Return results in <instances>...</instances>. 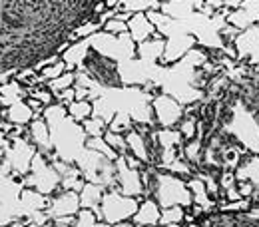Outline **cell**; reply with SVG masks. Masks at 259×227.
<instances>
[{"instance_id":"6da1fadb","label":"cell","mask_w":259,"mask_h":227,"mask_svg":"<svg viewBox=\"0 0 259 227\" xmlns=\"http://www.w3.org/2000/svg\"><path fill=\"white\" fill-rule=\"evenodd\" d=\"M42 118L48 122V128H50V140H52V146H54V156L52 158H60L62 162L68 163L80 162V158L88 150L86 148L88 135L82 128V124L72 120L68 116V110L64 106L56 104V102L52 106H46Z\"/></svg>"},{"instance_id":"7a4b0ae2","label":"cell","mask_w":259,"mask_h":227,"mask_svg":"<svg viewBox=\"0 0 259 227\" xmlns=\"http://www.w3.org/2000/svg\"><path fill=\"white\" fill-rule=\"evenodd\" d=\"M152 197L160 203V207H171V205H182L186 209H190L194 205V197L188 188V179H182L178 175H171L167 171L158 173V181H156V190Z\"/></svg>"},{"instance_id":"3957f363","label":"cell","mask_w":259,"mask_h":227,"mask_svg":"<svg viewBox=\"0 0 259 227\" xmlns=\"http://www.w3.org/2000/svg\"><path fill=\"white\" fill-rule=\"evenodd\" d=\"M38 154L36 146L24 135V138H14L8 142V146L2 152V163L0 167L6 173H12L16 177H24L30 173L34 156Z\"/></svg>"},{"instance_id":"277c9868","label":"cell","mask_w":259,"mask_h":227,"mask_svg":"<svg viewBox=\"0 0 259 227\" xmlns=\"http://www.w3.org/2000/svg\"><path fill=\"white\" fill-rule=\"evenodd\" d=\"M140 207V199L138 197H130V195L120 194L116 188L106 190L102 203H100V211H102V221L110 223V225H118V223H132V217L136 215Z\"/></svg>"},{"instance_id":"5b68a950","label":"cell","mask_w":259,"mask_h":227,"mask_svg":"<svg viewBox=\"0 0 259 227\" xmlns=\"http://www.w3.org/2000/svg\"><path fill=\"white\" fill-rule=\"evenodd\" d=\"M90 48L96 50L100 54L116 60L118 64L126 62V60H132V58H138V44L132 40V36L128 32L120 34V36H114V34H108L104 30L92 34L90 38Z\"/></svg>"},{"instance_id":"8992f818","label":"cell","mask_w":259,"mask_h":227,"mask_svg":"<svg viewBox=\"0 0 259 227\" xmlns=\"http://www.w3.org/2000/svg\"><path fill=\"white\" fill-rule=\"evenodd\" d=\"M60 173L58 169L48 162L42 154H36L32 160V167H30V173L22 177V186L24 188H32V190H38L40 194L44 195H54L56 192H60Z\"/></svg>"},{"instance_id":"52a82bcc","label":"cell","mask_w":259,"mask_h":227,"mask_svg":"<svg viewBox=\"0 0 259 227\" xmlns=\"http://www.w3.org/2000/svg\"><path fill=\"white\" fill-rule=\"evenodd\" d=\"M78 70H84L92 80H96L100 86L104 88H120L124 86L122 84V76H120V70H118V62L100 54L96 50L90 48V52L86 54L84 62Z\"/></svg>"},{"instance_id":"ba28073f","label":"cell","mask_w":259,"mask_h":227,"mask_svg":"<svg viewBox=\"0 0 259 227\" xmlns=\"http://www.w3.org/2000/svg\"><path fill=\"white\" fill-rule=\"evenodd\" d=\"M152 108H154L158 128H176L180 124V120L184 118V106L176 98L167 96V94L154 96Z\"/></svg>"},{"instance_id":"9c48e42d","label":"cell","mask_w":259,"mask_h":227,"mask_svg":"<svg viewBox=\"0 0 259 227\" xmlns=\"http://www.w3.org/2000/svg\"><path fill=\"white\" fill-rule=\"evenodd\" d=\"M116 190L130 197L144 199V186H142L140 169L130 167L122 156L116 160Z\"/></svg>"},{"instance_id":"30bf717a","label":"cell","mask_w":259,"mask_h":227,"mask_svg":"<svg viewBox=\"0 0 259 227\" xmlns=\"http://www.w3.org/2000/svg\"><path fill=\"white\" fill-rule=\"evenodd\" d=\"M197 46L194 34L190 32H174L165 38V50H163L160 66H171L180 62L192 48Z\"/></svg>"},{"instance_id":"8fae6325","label":"cell","mask_w":259,"mask_h":227,"mask_svg":"<svg viewBox=\"0 0 259 227\" xmlns=\"http://www.w3.org/2000/svg\"><path fill=\"white\" fill-rule=\"evenodd\" d=\"M82 209L80 205V195L78 192H72V190H60L54 195H50V201H48V217L54 219V217H62V215H78V211Z\"/></svg>"},{"instance_id":"7c38bea8","label":"cell","mask_w":259,"mask_h":227,"mask_svg":"<svg viewBox=\"0 0 259 227\" xmlns=\"http://www.w3.org/2000/svg\"><path fill=\"white\" fill-rule=\"evenodd\" d=\"M235 50L239 62H247L249 66L259 64V24L239 32L235 38Z\"/></svg>"},{"instance_id":"4fadbf2b","label":"cell","mask_w":259,"mask_h":227,"mask_svg":"<svg viewBox=\"0 0 259 227\" xmlns=\"http://www.w3.org/2000/svg\"><path fill=\"white\" fill-rule=\"evenodd\" d=\"M28 140L36 146L38 154H42L46 160L52 158V154H54V146H52V140H50L48 122H46L44 118H34L32 122L28 124Z\"/></svg>"},{"instance_id":"5bb4252c","label":"cell","mask_w":259,"mask_h":227,"mask_svg":"<svg viewBox=\"0 0 259 227\" xmlns=\"http://www.w3.org/2000/svg\"><path fill=\"white\" fill-rule=\"evenodd\" d=\"M48 201L50 197L44 194H40L38 190L32 188H24L20 194V211H22V219H26L30 223L34 215H38L40 211L48 209Z\"/></svg>"},{"instance_id":"9a60e30c","label":"cell","mask_w":259,"mask_h":227,"mask_svg":"<svg viewBox=\"0 0 259 227\" xmlns=\"http://www.w3.org/2000/svg\"><path fill=\"white\" fill-rule=\"evenodd\" d=\"M160 217H162L160 203L154 197H144V199H140V207H138L136 215L132 217V225L134 227L160 225Z\"/></svg>"},{"instance_id":"2e32d148","label":"cell","mask_w":259,"mask_h":227,"mask_svg":"<svg viewBox=\"0 0 259 227\" xmlns=\"http://www.w3.org/2000/svg\"><path fill=\"white\" fill-rule=\"evenodd\" d=\"M163 50H165V38L160 32H156L150 40L138 44V48H136L138 58L142 62H148V64H160Z\"/></svg>"},{"instance_id":"e0dca14e","label":"cell","mask_w":259,"mask_h":227,"mask_svg":"<svg viewBox=\"0 0 259 227\" xmlns=\"http://www.w3.org/2000/svg\"><path fill=\"white\" fill-rule=\"evenodd\" d=\"M156 32H158V30H156V26L150 22V18L146 16V12L132 14V18L128 20V34L132 36V40H134L136 44H142V42L150 40Z\"/></svg>"},{"instance_id":"ac0fdd59","label":"cell","mask_w":259,"mask_h":227,"mask_svg":"<svg viewBox=\"0 0 259 227\" xmlns=\"http://www.w3.org/2000/svg\"><path fill=\"white\" fill-rule=\"evenodd\" d=\"M188 188H190V192H192L194 203L195 205H199L205 213H215V211H218V201L209 197L203 179H199L197 175L190 177V179H188Z\"/></svg>"},{"instance_id":"d6986e66","label":"cell","mask_w":259,"mask_h":227,"mask_svg":"<svg viewBox=\"0 0 259 227\" xmlns=\"http://www.w3.org/2000/svg\"><path fill=\"white\" fill-rule=\"evenodd\" d=\"M2 120L10 122L12 126H28L34 120V112L30 110V106L26 104V100H22V102H16V104L4 108Z\"/></svg>"},{"instance_id":"ffe728a7","label":"cell","mask_w":259,"mask_h":227,"mask_svg":"<svg viewBox=\"0 0 259 227\" xmlns=\"http://www.w3.org/2000/svg\"><path fill=\"white\" fill-rule=\"evenodd\" d=\"M0 96H2L0 106H2V108H8V106H12V104H16V102L26 100V98L30 96V92H28V88L22 86L16 78H12L10 82H6V84L0 86Z\"/></svg>"},{"instance_id":"44dd1931","label":"cell","mask_w":259,"mask_h":227,"mask_svg":"<svg viewBox=\"0 0 259 227\" xmlns=\"http://www.w3.org/2000/svg\"><path fill=\"white\" fill-rule=\"evenodd\" d=\"M235 179L237 181H251L253 186H259V156L247 154L235 169Z\"/></svg>"},{"instance_id":"7402d4cb","label":"cell","mask_w":259,"mask_h":227,"mask_svg":"<svg viewBox=\"0 0 259 227\" xmlns=\"http://www.w3.org/2000/svg\"><path fill=\"white\" fill-rule=\"evenodd\" d=\"M104 192L106 188L98 186V184H92V181H86L84 188L80 190V205L82 209H96L102 203V197H104Z\"/></svg>"},{"instance_id":"603a6c76","label":"cell","mask_w":259,"mask_h":227,"mask_svg":"<svg viewBox=\"0 0 259 227\" xmlns=\"http://www.w3.org/2000/svg\"><path fill=\"white\" fill-rule=\"evenodd\" d=\"M126 142H128L130 154L136 156L140 162L148 165V163H150V158H148V148H146V140H144V135L134 128V130H130L128 133H126Z\"/></svg>"},{"instance_id":"cb8c5ba5","label":"cell","mask_w":259,"mask_h":227,"mask_svg":"<svg viewBox=\"0 0 259 227\" xmlns=\"http://www.w3.org/2000/svg\"><path fill=\"white\" fill-rule=\"evenodd\" d=\"M158 142L162 150H182L186 144L178 128H158Z\"/></svg>"},{"instance_id":"d4e9b609","label":"cell","mask_w":259,"mask_h":227,"mask_svg":"<svg viewBox=\"0 0 259 227\" xmlns=\"http://www.w3.org/2000/svg\"><path fill=\"white\" fill-rule=\"evenodd\" d=\"M66 110H68V116L72 120H76L78 124H82L84 120H88L94 114V106L90 100H74Z\"/></svg>"},{"instance_id":"484cf974","label":"cell","mask_w":259,"mask_h":227,"mask_svg":"<svg viewBox=\"0 0 259 227\" xmlns=\"http://www.w3.org/2000/svg\"><path fill=\"white\" fill-rule=\"evenodd\" d=\"M203 148H205V142H201V140H197V138H194V140H190V142L184 144V158L192 163L195 169L201 165Z\"/></svg>"},{"instance_id":"4316f807","label":"cell","mask_w":259,"mask_h":227,"mask_svg":"<svg viewBox=\"0 0 259 227\" xmlns=\"http://www.w3.org/2000/svg\"><path fill=\"white\" fill-rule=\"evenodd\" d=\"M186 219V207L182 205H171V207H163L160 223L162 225H184Z\"/></svg>"},{"instance_id":"83f0119b","label":"cell","mask_w":259,"mask_h":227,"mask_svg":"<svg viewBox=\"0 0 259 227\" xmlns=\"http://www.w3.org/2000/svg\"><path fill=\"white\" fill-rule=\"evenodd\" d=\"M76 84V72H70V70H66L62 76H58V78H54V80H50V82H46L44 86L56 96V94H60L62 90H68V88H72Z\"/></svg>"},{"instance_id":"f1b7e54d","label":"cell","mask_w":259,"mask_h":227,"mask_svg":"<svg viewBox=\"0 0 259 227\" xmlns=\"http://www.w3.org/2000/svg\"><path fill=\"white\" fill-rule=\"evenodd\" d=\"M227 24H231V26H235L237 30H247L249 26H253V20L249 18V14L239 6V8H235V10H231L229 14H227Z\"/></svg>"},{"instance_id":"f546056e","label":"cell","mask_w":259,"mask_h":227,"mask_svg":"<svg viewBox=\"0 0 259 227\" xmlns=\"http://www.w3.org/2000/svg\"><path fill=\"white\" fill-rule=\"evenodd\" d=\"M86 148H90V150H94L98 154H102L104 158H108V160H112V162H116L120 156L108 146V142L104 140V135L102 138H88L86 140Z\"/></svg>"},{"instance_id":"4dcf8cb0","label":"cell","mask_w":259,"mask_h":227,"mask_svg":"<svg viewBox=\"0 0 259 227\" xmlns=\"http://www.w3.org/2000/svg\"><path fill=\"white\" fill-rule=\"evenodd\" d=\"M104 140L108 142V146H110L118 156H126V154H130L128 142H126V135H124V133H116V131L108 130L106 133H104Z\"/></svg>"},{"instance_id":"1f68e13d","label":"cell","mask_w":259,"mask_h":227,"mask_svg":"<svg viewBox=\"0 0 259 227\" xmlns=\"http://www.w3.org/2000/svg\"><path fill=\"white\" fill-rule=\"evenodd\" d=\"M136 128V124L132 122V118H130V114L126 112H118L116 116H114V120L108 124V130L116 131V133H128L130 130H134Z\"/></svg>"},{"instance_id":"d6a6232c","label":"cell","mask_w":259,"mask_h":227,"mask_svg":"<svg viewBox=\"0 0 259 227\" xmlns=\"http://www.w3.org/2000/svg\"><path fill=\"white\" fill-rule=\"evenodd\" d=\"M82 128H84V131H86L88 138H102V135L108 131V124H106L102 118L90 116L88 120L82 122Z\"/></svg>"},{"instance_id":"836d02e7","label":"cell","mask_w":259,"mask_h":227,"mask_svg":"<svg viewBox=\"0 0 259 227\" xmlns=\"http://www.w3.org/2000/svg\"><path fill=\"white\" fill-rule=\"evenodd\" d=\"M66 70V62L60 58L58 62H54V64L46 66V68H42L38 74H40V78H42V82L46 84V82H50V80H54V78H58V76H62Z\"/></svg>"},{"instance_id":"e575fe53","label":"cell","mask_w":259,"mask_h":227,"mask_svg":"<svg viewBox=\"0 0 259 227\" xmlns=\"http://www.w3.org/2000/svg\"><path fill=\"white\" fill-rule=\"evenodd\" d=\"M176 128L180 130L184 142H190V140H194L195 135H197V120H194V118H182Z\"/></svg>"},{"instance_id":"d590c367","label":"cell","mask_w":259,"mask_h":227,"mask_svg":"<svg viewBox=\"0 0 259 227\" xmlns=\"http://www.w3.org/2000/svg\"><path fill=\"white\" fill-rule=\"evenodd\" d=\"M102 30H104V32H108V34H114V36H120V34L128 32V22L118 20V18L114 16V18H110V20L102 26Z\"/></svg>"},{"instance_id":"8d00e7d4","label":"cell","mask_w":259,"mask_h":227,"mask_svg":"<svg viewBox=\"0 0 259 227\" xmlns=\"http://www.w3.org/2000/svg\"><path fill=\"white\" fill-rule=\"evenodd\" d=\"M30 96L36 98L38 102H42L44 106H52L56 102V96L46 88V86H38V88H32L30 90Z\"/></svg>"},{"instance_id":"74e56055","label":"cell","mask_w":259,"mask_h":227,"mask_svg":"<svg viewBox=\"0 0 259 227\" xmlns=\"http://www.w3.org/2000/svg\"><path fill=\"white\" fill-rule=\"evenodd\" d=\"M243 0H205L207 6H211L213 10H222V8H229V10H235L241 6Z\"/></svg>"},{"instance_id":"f35d334b","label":"cell","mask_w":259,"mask_h":227,"mask_svg":"<svg viewBox=\"0 0 259 227\" xmlns=\"http://www.w3.org/2000/svg\"><path fill=\"white\" fill-rule=\"evenodd\" d=\"M241 8L249 14V18L253 20V24H259V0H243Z\"/></svg>"},{"instance_id":"ab89813d","label":"cell","mask_w":259,"mask_h":227,"mask_svg":"<svg viewBox=\"0 0 259 227\" xmlns=\"http://www.w3.org/2000/svg\"><path fill=\"white\" fill-rule=\"evenodd\" d=\"M74 100H76V90H74V86L68 88V90H62L60 94H56V104H60V106H64V108H68Z\"/></svg>"},{"instance_id":"60d3db41","label":"cell","mask_w":259,"mask_h":227,"mask_svg":"<svg viewBox=\"0 0 259 227\" xmlns=\"http://www.w3.org/2000/svg\"><path fill=\"white\" fill-rule=\"evenodd\" d=\"M56 227H76L78 223V217L76 215H62V217H54L50 219Z\"/></svg>"},{"instance_id":"b9f144b4","label":"cell","mask_w":259,"mask_h":227,"mask_svg":"<svg viewBox=\"0 0 259 227\" xmlns=\"http://www.w3.org/2000/svg\"><path fill=\"white\" fill-rule=\"evenodd\" d=\"M253 190H255V186L251 181H237V192L241 197H251Z\"/></svg>"},{"instance_id":"7bdbcfd3","label":"cell","mask_w":259,"mask_h":227,"mask_svg":"<svg viewBox=\"0 0 259 227\" xmlns=\"http://www.w3.org/2000/svg\"><path fill=\"white\" fill-rule=\"evenodd\" d=\"M186 2H188V4L194 8L195 12H201V10L205 8V0H186Z\"/></svg>"},{"instance_id":"ee69618b","label":"cell","mask_w":259,"mask_h":227,"mask_svg":"<svg viewBox=\"0 0 259 227\" xmlns=\"http://www.w3.org/2000/svg\"><path fill=\"white\" fill-rule=\"evenodd\" d=\"M12 124L10 122H6V120H0V131H6V135H8V131H12Z\"/></svg>"},{"instance_id":"f6af8a7d","label":"cell","mask_w":259,"mask_h":227,"mask_svg":"<svg viewBox=\"0 0 259 227\" xmlns=\"http://www.w3.org/2000/svg\"><path fill=\"white\" fill-rule=\"evenodd\" d=\"M92 227H134L132 223H118V225H110V223H104V221H98L96 225Z\"/></svg>"},{"instance_id":"bcb514c9","label":"cell","mask_w":259,"mask_h":227,"mask_svg":"<svg viewBox=\"0 0 259 227\" xmlns=\"http://www.w3.org/2000/svg\"><path fill=\"white\" fill-rule=\"evenodd\" d=\"M106 2V8H112V10H116L118 6H120V2L122 0H104Z\"/></svg>"},{"instance_id":"7dc6e473","label":"cell","mask_w":259,"mask_h":227,"mask_svg":"<svg viewBox=\"0 0 259 227\" xmlns=\"http://www.w3.org/2000/svg\"><path fill=\"white\" fill-rule=\"evenodd\" d=\"M251 201L259 205V186H255V190H253V194H251Z\"/></svg>"},{"instance_id":"c3c4849f","label":"cell","mask_w":259,"mask_h":227,"mask_svg":"<svg viewBox=\"0 0 259 227\" xmlns=\"http://www.w3.org/2000/svg\"><path fill=\"white\" fill-rule=\"evenodd\" d=\"M28 227H56V225H54L52 221H48V223H42V225H34V223H30Z\"/></svg>"},{"instance_id":"681fc988","label":"cell","mask_w":259,"mask_h":227,"mask_svg":"<svg viewBox=\"0 0 259 227\" xmlns=\"http://www.w3.org/2000/svg\"><path fill=\"white\" fill-rule=\"evenodd\" d=\"M184 227H201V223H199V219H197L194 223H184Z\"/></svg>"},{"instance_id":"f907efd6","label":"cell","mask_w":259,"mask_h":227,"mask_svg":"<svg viewBox=\"0 0 259 227\" xmlns=\"http://www.w3.org/2000/svg\"><path fill=\"white\" fill-rule=\"evenodd\" d=\"M152 227H184V225H162L160 223V225H152Z\"/></svg>"},{"instance_id":"816d5d0a","label":"cell","mask_w":259,"mask_h":227,"mask_svg":"<svg viewBox=\"0 0 259 227\" xmlns=\"http://www.w3.org/2000/svg\"><path fill=\"white\" fill-rule=\"evenodd\" d=\"M2 112H4V108H2V106H0V120H2Z\"/></svg>"},{"instance_id":"f5cc1de1","label":"cell","mask_w":259,"mask_h":227,"mask_svg":"<svg viewBox=\"0 0 259 227\" xmlns=\"http://www.w3.org/2000/svg\"><path fill=\"white\" fill-rule=\"evenodd\" d=\"M10 227H22V225H20V223H12Z\"/></svg>"},{"instance_id":"db71d44e","label":"cell","mask_w":259,"mask_h":227,"mask_svg":"<svg viewBox=\"0 0 259 227\" xmlns=\"http://www.w3.org/2000/svg\"><path fill=\"white\" fill-rule=\"evenodd\" d=\"M249 227H259V223H253V225H249Z\"/></svg>"}]
</instances>
